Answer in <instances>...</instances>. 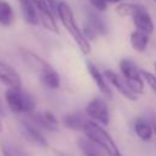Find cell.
Wrapping results in <instances>:
<instances>
[{"label": "cell", "instance_id": "cell-3", "mask_svg": "<svg viewBox=\"0 0 156 156\" xmlns=\"http://www.w3.org/2000/svg\"><path fill=\"white\" fill-rule=\"evenodd\" d=\"M5 100L11 111L17 113H29L35 108L34 98L21 88H9L5 93Z\"/></svg>", "mask_w": 156, "mask_h": 156}, {"label": "cell", "instance_id": "cell-32", "mask_svg": "<svg viewBox=\"0 0 156 156\" xmlns=\"http://www.w3.org/2000/svg\"><path fill=\"white\" fill-rule=\"evenodd\" d=\"M1 129H2V123H1V119H0V132H1Z\"/></svg>", "mask_w": 156, "mask_h": 156}, {"label": "cell", "instance_id": "cell-25", "mask_svg": "<svg viewBox=\"0 0 156 156\" xmlns=\"http://www.w3.org/2000/svg\"><path fill=\"white\" fill-rule=\"evenodd\" d=\"M32 2L34 4L37 12H51L45 0H32Z\"/></svg>", "mask_w": 156, "mask_h": 156}, {"label": "cell", "instance_id": "cell-1", "mask_svg": "<svg viewBox=\"0 0 156 156\" xmlns=\"http://www.w3.org/2000/svg\"><path fill=\"white\" fill-rule=\"evenodd\" d=\"M56 12L63 24V27L67 29V32L72 35V38L74 39V41L77 43L78 48L80 49V51L84 55H88L91 51V46L89 40L83 35L82 30L77 27L76 21H74V16L73 12L71 10V7L65 2V1H60L56 6Z\"/></svg>", "mask_w": 156, "mask_h": 156}, {"label": "cell", "instance_id": "cell-19", "mask_svg": "<svg viewBox=\"0 0 156 156\" xmlns=\"http://www.w3.org/2000/svg\"><path fill=\"white\" fill-rule=\"evenodd\" d=\"M78 146L79 149L82 150V152L84 155H100L101 151H100V147L94 144L89 138L87 136H82L78 139Z\"/></svg>", "mask_w": 156, "mask_h": 156}, {"label": "cell", "instance_id": "cell-15", "mask_svg": "<svg viewBox=\"0 0 156 156\" xmlns=\"http://www.w3.org/2000/svg\"><path fill=\"white\" fill-rule=\"evenodd\" d=\"M85 121L87 118L82 113H68V115H65L62 118L65 127L72 130H82Z\"/></svg>", "mask_w": 156, "mask_h": 156}, {"label": "cell", "instance_id": "cell-13", "mask_svg": "<svg viewBox=\"0 0 156 156\" xmlns=\"http://www.w3.org/2000/svg\"><path fill=\"white\" fill-rule=\"evenodd\" d=\"M18 2H20L24 21L29 24H38L39 23L38 12H37V9H35L34 4L32 2V0H18Z\"/></svg>", "mask_w": 156, "mask_h": 156}, {"label": "cell", "instance_id": "cell-10", "mask_svg": "<svg viewBox=\"0 0 156 156\" xmlns=\"http://www.w3.org/2000/svg\"><path fill=\"white\" fill-rule=\"evenodd\" d=\"M0 82L11 88H22V80L20 74L10 65L0 61Z\"/></svg>", "mask_w": 156, "mask_h": 156}, {"label": "cell", "instance_id": "cell-12", "mask_svg": "<svg viewBox=\"0 0 156 156\" xmlns=\"http://www.w3.org/2000/svg\"><path fill=\"white\" fill-rule=\"evenodd\" d=\"M87 68H88V72H89L90 77L93 78V80H94L95 84L98 85L99 90H100L105 96L112 98V93H111V90H110V88H108V85H107V83H106V79H105L104 74L99 71V68H98L95 65H93L91 62H87Z\"/></svg>", "mask_w": 156, "mask_h": 156}, {"label": "cell", "instance_id": "cell-16", "mask_svg": "<svg viewBox=\"0 0 156 156\" xmlns=\"http://www.w3.org/2000/svg\"><path fill=\"white\" fill-rule=\"evenodd\" d=\"M87 15H88V24L95 30V33H98V34H106L107 33V28H106L104 20L95 11L89 10L87 12Z\"/></svg>", "mask_w": 156, "mask_h": 156}, {"label": "cell", "instance_id": "cell-24", "mask_svg": "<svg viewBox=\"0 0 156 156\" xmlns=\"http://www.w3.org/2000/svg\"><path fill=\"white\" fill-rule=\"evenodd\" d=\"M1 150H2V152L5 154V155H23L24 152L22 151V150H20L17 146H13V145H11V144H9V143H5V144H2L1 145Z\"/></svg>", "mask_w": 156, "mask_h": 156}, {"label": "cell", "instance_id": "cell-17", "mask_svg": "<svg viewBox=\"0 0 156 156\" xmlns=\"http://www.w3.org/2000/svg\"><path fill=\"white\" fill-rule=\"evenodd\" d=\"M134 132H135V134H136L141 140L147 141V140L151 139L154 130H152V126H150L146 121L139 118V119H136L135 123H134Z\"/></svg>", "mask_w": 156, "mask_h": 156}, {"label": "cell", "instance_id": "cell-30", "mask_svg": "<svg viewBox=\"0 0 156 156\" xmlns=\"http://www.w3.org/2000/svg\"><path fill=\"white\" fill-rule=\"evenodd\" d=\"M152 130L156 133V122H154V123H152Z\"/></svg>", "mask_w": 156, "mask_h": 156}, {"label": "cell", "instance_id": "cell-31", "mask_svg": "<svg viewBox=\"0 0 156 156\" xmlns=\"http://www.w3.org/2000/svg\"><path fill=\"white\" fill-rule=\"evenodd\" d=\"M107 2H118L119 0H106Z\"/></svg>", "mask_w": 156, "mask_h": 156}, {"label": "cell", "instance_id": "cell-26", "mask_svg": "<svg viewBox=\"0 0 156 156\" xmlns=\"http://www.w3.org/2000/svg\"><path fill=\"white\" fill-rule=\"evenodd\" d=\"M89 1L94 6V9H96L98 11L106 10V6H107V1L106 0H89Z\"/></svg>", "mask_w": 156, "mask_h": 156}, {"label": "cell", "instance_id": "cell-27", "mask_svg": "<svg viewBox=\"0 0 156 156\" xmlns=\"http://www.w3.org/2000/svg\"><path fill=\"white\" fill-rule=\"evenodd\" d=\"M82 33H83V35H84V37H85L88 40H94V38H95V34H96V33H95V30H94V29H93V28H91L89 24H88V26L85 24V27H84V30H83Z\"/></svg>", "mask_w": 156, "mask_h": 156}, {"label": "cell", "instance_id": "cell-6", "mask_svg": "<svg viewBox=\"0 0 156 156\" xmlns=\"http://www.w3.org/2000/svg\"><path fill=\"white\" fill-rule=\"evenodd\" d=\"M87 115L98 121L99 123H101L102 126H107L110 123V115H108V108L106 106V102L100 99V98H95L93 99L85 108Z\"/></svg>", "mask_w": 156, "mask_h": 156}, {"label": "cell", "instance_id": "cell-4", "mask_svg": "<svg viewBox=\"0 0 156 156\" xmlns=\"http://www.w3.org/2000/svg\"><path fill=\"white\" fill-rule=\"evenodd\" d=\"M119 68H121V72L123 74V78L128 88L135 94H143L144 82H143V78L139 73L136 65L129 58H123L119 62Z\"/></svg>", "mask_w": 156, "mask_h": 156}, {"label": "cell", "instance_id": "cell-22", "mask_svg": "<svg viewBox=\"0 0 156 156\" xmlns=\"http://www.w3.org/2000/svg\"><path fill=\"white\" fill-rule=\"evenodd\" d=\"M38 18L48 30H50L52 33H58V28L55 22L52 12H38Z\"/></svg>", "mask_w": 156, "mask_h": 156}, {"label": "cell", "instance_id": "cell-34", "mask_svg": "<svg viewBox=\"0 0 156 156\" xmlns=\"http://www.w3.org/2000/svg\"><path fill=\"white\" fill-rule=\"evenodd\" d=\"M155 1H156V0H155Z\"/></svg>", "mask_w": 156, "mask_h": 156}, {"label": "cell", "instance_id": "cell-11", "mask_svg": "<svg viewBox=\"0 0 156 156\" xmlns=\"http://www.w3.org/2000/svg\"><path fill=\"white\" fill-rule=\"evenodd\" d=\"M133 23L136 27V29L143 30L147 34H151L154 30V23L151 20V16L149 15V12L146 11V9L143 6L141 9H139L133 16H132Z\"/></svg>", "mask_w": 156, "mask_h": 156}, {"label": "cell", "instance_id": "cell-2", "mask_svg": "<svg viewBox=\"0 0 156 156\" xmlns=\"http://www.w3.org/2000/svg\"><path fill=\"white\" fill-rule=\"evenodd\" d=\"M82 130L84 132L87 138H89L94 144H96L101 150H104L108 155H113L115 156V155H119L121 154L118 147H117V145L115 144V141L110 136V134L102 127L96 124L95 122L87 119Z\"/></svg>", "mask_w": 156, "mask_h": 156}, {"label": "cell", "instance_id": "cell-33", "mask_svg": "<svg viewBox=\"0 0 156 156\" xmlns=\"http://www.w3.org/2000/svg\"><path fill=\"white\" fill-rule=\"evenodd\" d=\"M154 67H155V72H156V62L154 63Z\"/></svg>", "mask_w": 156, "mask_h": 156}, {"label": "cell", "instance_id": "cell-14", "mask_svg": "<svg viewBox=\"0 0 156 156\" xmlns=\"http://www.w3.org/2000/svg\"><path fill=\"white\" fill-rule=\"evenodd\" d=\"M149 44V34L143 30H134L130 34V45L138 52H144Z\"/></svg>", "mask_w": 156, "mask_h": 156}, {"label": "cell", "instance_id": "cell-7", "mask_svg": "<svg viewBox=\"0 0 156 156\" xmlns=\"http://www.w3.org/2000/svg\"><path fill=\"white\" fill-rule=\"evenodd\" d=\"M102 74H104L105 79H107V82H108L123 98H126L127 100H130V101L138 100V94L133 93V91L128 88L126 80L122 79L116 72H113L112 69H105Z\"/></svg>", "mask_w": 156, "mask_h": 156}, {"label": "cell", "instance_id": "cell-5", "mask_svg": "<svg viewBox=\"0 0 156 156\" xmlns=\"http://www.w3.org/2000/svg\"><path fill=\"white\" fill-rule=\"evenodd\" d=\"M21 56L23 62L27 65V67L33 71L34 73L38 74V77H41L43 74H45L46 72L51 71L52 67L40 56H38L37 54L29 51L28 49H21Z\"/></svg>", "mask_w": 156, "mask_h": 156}, {"label": "cell", "instance_id": "cell-28", "mask_svg": "<svg viewBox=\"0 0 156 156\" xmlns=\"http://www.w3.org/2000/svg\"><path fill=\"white\" fill-rule=\"evenodd\" d=\"M45 1H46V4H48L49 9L51 10V12L54 13V12L56 11V6H57V2H56V0H45Z\"/></svg>", "mask_w": 156, "mask_h": 156}, {"label": "cell", "instance_id": "cell-18", "mask_svg": "<svg viewBox=\"0 0 156 156\" xmlns=\"http://www.w3.org/2000/svg\"><path fill=\"white\" fill-rule=\"evenodd\" d=\"M13 21H15V15L11 5L5 0H0V24L7 27L11 26Z\"/></svg>", "mask_w": 156, "mask_h": 156}, {"label": "cell", "instance_id": "cell-21", "mask_svg": "<svg viewBox=\"0 0 156 156\" xmlns=\"http://www.w3.org/2000/svg\"><path fill=\"white\" fill-rule=\"evenodd\" d=\"M141 7H143V5H138V4H133V2H121L117 5L116 12H117V15H119L122 17H132Z\"/></svg>", "mask_w": 156, "mask_h": 156}, {"label": "cell", "instance_id": "cell-23", "mask_svg": "<svg viewBox=\"0 0 156 156\" xmlns=\"http://www.w3.org/2000/svg\"><path fill=\"white\" fill-rule=\"evenodd\" d=\"M139 73H140L141 78H144V80L147 83V85L150 87L152 93L156 95V77L147 71H139Z\"/></svg>", "mask_w": 156, "mask_h": 156}, {"label": "cell", "instance_id": "cell-29", "mask_svg": "<svg viewBox=\"0 0 156 156\" xmlns=\"http://www.w3.org/2000/svg\"><path fill=\"white\" fill-rule=\"evenodd\" d=\"M4 113H5L4 106H2V102H1V100H0V116H4Z\"/></svg>", "mask_w": 156, "mask_h": 156}, {"label": "cell", "instance_id": "cell-9", "mask_svg": "<svg viewBox=\"0 0 156 156\" xmlns=\"http://www.w3.org/2000/svg\"><path fill=\"white\" fill-rule=\"evenodd\" d=\"M21 133L22 135L32 144L38 145L40 147H48V141L43 136V134L39 132V129L37 128V126H34L33 123L29 122H22L21 124Z\"/></svg>", "mask_w": 156, "mask_h": 156}, {"label": "cell", "instance_id": "cell-8", "mask_svg": "<svg viewBox=\"0 0 156 156\" xmlns=\"http://www.w3.org/2000/svg\"><path fill=\"white\" fill-rule=\"evenodd\" d=\"M29 117L30 121L34 126L45 129V130H50V132H55L58 129V121L55 117V115L50 111H44V112H29Z\"/></svg>", "mask_w": 156, "mask_h": 156}, {"label": "cell", "instance_id": "cell-20", "mask_svg": "<svg viewBox=\"0 0 156 156\" xmlns=\"http://www.w3.org/2000/svg\"><path fill=\"white\" fill-rule=\"evenodd\" d=\"M39 79L43 83V85H45L49 89H57L60 87V76L54 68L43 74L41 77H39Z\"/></svg>", "mask_w": 156, "mask_h": 156}]
</instances>
